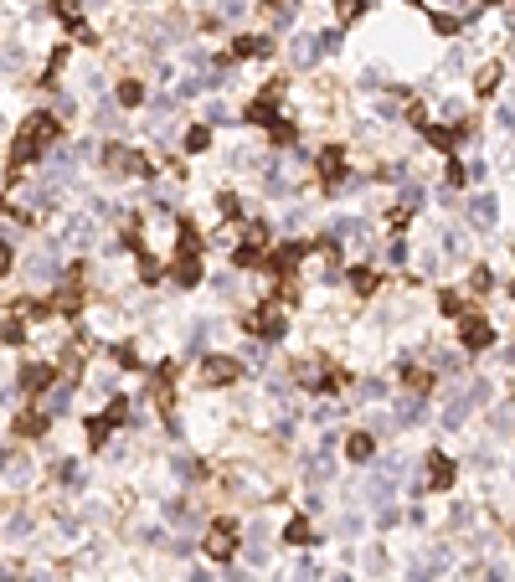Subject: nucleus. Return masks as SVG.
Wrapping results in <instances>:
<instances>
[{
    "label": "nucleus",
    "mask_w": 515,
    "mask_h": 582,
    "mask_svg": "<svg viewBox=\"0 0 515 582\" xmlns=\"http://www.w3.org/2000/svg\"><path fill=\"white\" fill-rule=\"evenodd\" d=\"M361 11H366V0H340V21H356Z\"/></svg>",
    "instance_id": "obj_18"
},
{
    "label": "nucleus",
    "mask_w": 515,
    "mask_h": 582,
    "mask_svg": "<svg viewBox=\"0 0 515 582\" xmlns=\"http://www.w3.org/2000/svg\"><path fill=\"white\" fill-rule=\"evenodd\" d=\"M495 217H500V206H495V196H479V201H474V222H484V227H489V222H495Z\"/></svg>",
    "instance_id": "obj_14"
},
{
    "label": "nucleus",
    "mask_w": 515,
    "mask_h": 582,
    "mask_svg": "<svg viewBox=\"0 0 515 582\" xmlns=\"http://www.w3.org/2000/svg\"><path fill=\"white\" fill-rule=\"evenodd\" d=\"M459 340H464L469 351H484L489 340H495V330H489V319H479V314H469V319H464V335H459Z\"/></svg>",
    "instance_id": "obj_5"
},
{
    "label": "nucleus",
    "mask_w": 515,
    "mask_h": 582,
    "mask_svg": "<svg viewBox=\"0 0 515 582\" xmlns=\"http://www.w3.org/2000/svg\"><path fill=\"white\" fill-rule=\"evenodd\" d=\"M500 78H505V73H500V62H495V68H484V73H479V93L489 98V93L500 88Z\"/></svg>",
    "instance_id": "obj_16"
},
{
    "label": "nucleus",
    "mask_w": 515,
    "mask_h": 582,
    "mask_svg": "<svg viewBox=\"0 0 515 582\" xmlns=\"http://www.w3.org/2000/svg\"><path fill=\"white\" fill-rule=\"evenodd\" d=\"M232 536H238V526H232V521H217V526H211V536H206V551L227 562V556L238 551V541H232Z\"/></svg>",
    "instance_id": "obj_4"
},
{
    "label": "nucleus",
    "mask_w": 515,
    "mask_h": 582,
    "mask_svg": "<svg viewBox=\"0 0 515 582\" xmlns=\"http://www.w3.org/2000/svg\"><path fill=\"white\" fill-rule=\"evenodd\" d=\"M319 181H325V186L346 181V155H340V149H325V155H319Z\"/></svg>",
    "instance_id": "obj_6"
},
{
    "label": "nucleus",
    "mask_w": 515,
    "mask_h": 582,
    "mask_svg": "<svg viewBox=\"0 0 515 582\" xmlns=\"http://www.w3.org/2000/svg\"><path fill=\"white\" fill-rule=\"evenodd\" d=\"M0 340H6V346H21V340H26V330H21V319H11V325H6V335H0Z\"/></svg>",
    "instance_id": "obj_19"
},
{
    "label": "nucleus",
    "mask_w": 515,
    "mask_h": 582,
    "mask_svg": "<svg viewBox=\"0 0 515 582\" xmlns=\"http://www.w3.org/2000/svg\"><path fill=\"white\" fill-rule=\"evenodd\" d=\"M428 139H433L438 149H454L464 139V129H448V124H428Z\"/></svg>",
    "instance_id": "obj_11"
},
{
    "label": "nucleus",
    "mask_w": 515,
    "mask_h": 582,
    "mask_svg": "<svg viewBox=\"0 0 515 582\" xmlns=\"http://www.w3.org/2000/svg\"><path fill=\"white\" fill-rule=\"evenodd\" d=\"M248 330H258L263 340H278L289 330V319H284V309L278 305H263V309H253V319H248Z\"/></svg>",
    "instance_id": "obj_3"
},
{
    "label": "nucleus",
    "mask_w": 515,
    "mask_h": 582,
    "mask_svg": "<svg viewBox=\"0 0 515 582\" xmlns=\"http://www.w3.org/2000/svg\"><path fill=\"white\" fill-rule=\"evenodd\" d=\"M428 485H433V490H448V485H454V459L428 454Z\"/></svg>",
    "instance_id": "obj_9"
},
{
    "label": "nucleus",
    "mask_w": 515,
    "mask_h": 582,
    "mask_svg": "<svg viewBox=\"0 0 515 582\" xmlns=\"http://www.w3.org/2000/svg\"><path fill=\"white\" fill-rule=\"evenodd\" d=\"M371 454H376L371 433H351V438H346V459H351V464H371Z\"/></svg>",
    "instance_id": "obj_10"
},
{
    "label": "nucleus",
    "mask_w": 515,
    "mask_h": 582,
    "mask_svg": "<svg viewBox=\"0 0 515 582\" xmlns=\"http://www.w3.org/2000/svg\"><path fill=\"white\" fill-rule=\"evenodd\" d=\"M52 376H57V371H52L47 361H31L26 371H21V386H26V392H47V386H52Z\"/></svg>",
    "instance_id": "obj_7"
},
{
    "label": "nucleus",
    "mask_w": 515,
    "mask_h": 582,
    "mask_svg": "<svg viewBox=\"0 0 515 582\" xmlns=\"http://www.w3.org/2000/svg\"><path fill=\"white\" fill-rule=\"evenodd\" d=\"M438 305H443V314H464V299H459V294H443Z\"/></svg>",
    "instance_id": "obj_20"
},
{
    "label": "nucleus",
    "mask_w": 515,
    "mask_h": 582,
    "mask_svg": "<svg viewBox=\"0 0 515 582\" xmlns=\"http://www.w3.org/2000/svg\"><path fill=\"white\" fill-rule=\"evenodd\" d=\"M243 376V361L232 356H201V386H232Z\"/></svg>",
    "instance_id": "obj_1"
},
{
    "label": "nucleus",
    "mask_w": 515,
    "mask_h": 582,
    "mask_svg": "<svg viewBox=\"0 0 515 582\" xmlns=\"http://www.w3.org/2000/svg\"><path fill=\"white\" fill-rule=\"evenodd\" d=\"M206 139H211L206 129H191V139H186V149H206Z\"/></svg>",
    "instance_id": "obj_22"
},
{
    "label": "nucleus",
    "mask_w": 515,
    "mask_h": 582,
    "mask_svg": "<svg viewBox=\"0 0 515 582\" xmlns=\"http://www.w3.org/2000/svg\"><path fill=\"white\" fill-rule=\"evenodd\" d=\"M304 243H284V248H273V258H268V263L278 268V273H289V268H299V263H304Z\"/></svg>",
    "instance_id": "obj_8"
},
{
    "label": "nucleus",
    "mask_w": 515,
    "mask_h": 582,
    "mask_svg": "<svg viewBox=\"0 0 515 582\" xmlns=\"http://www.w3.org/2000/svg\"><path fill=\"white\" fill-rule=\"evenodd\" d=\"M0 211H6V206H0Z\"/></svg>",
    "instance_id": "obj_25"
},
{
    "label": "nucleus",
    "mask_w": 515,
    "mask_h": 582,
    "mask_svg": "<svg viewBox=\"0 0 515 582\" xmlns=\"http://www.w3.org/2000/svg\"><path fill=\"white\" fill-rule=\"evenodd\" d=\"M284 541H289V546H309V541H314V531H309V521H299V515H294V521L284 526Z\"/></svg>",
    "instance_id": "obj_12"
},
{
    "label": "nucleus",
    "mask_w": 515,
    "mask_h": 582,
    "mask_svg": "<svg viewBox=\"0 0 515 582\" xmlns=\"http://www.w3.org/2000/svg\"><path fill=\"white\" fill-rule=\"evenodd\" d=\"M88 438H93V443H103V438H109V423L93 418V423H88Z\"/></svg>",
    "instance_id": "obj_21"
},
{
    "label": "nucleus",
    "mask_w": 515,
    "mask_h": 582,
    "mask_svg": "<svg viewBox=\"0 0 515 582\" xmlns=\"http://www.w3.org/2000/svg\"><path fill=\"white\" fill-rule=\"evenodd\" d=\"M41 428H47V418H41V413H21V418H16V433H26V438H36Z\"/></svg>",
    "instance_id": "obj_13"
},
{
    "label": "nucleus",
    "mask_w": 515,
    "mask_h": 582,
    "mask_svg": "<svg viewBox=\"0 0 515 582\" xmlns=\"http://www.w3.org/2000/svg\"><path fill=\"white\" fill-rule=\"evenodd\" d=\"M11 263H16V258H11V243L0 237V273H11Z\"/></svg>",
    "instance_id": "obj_24"
},
{
    "label": "nucleus",
    "mask_w": 515,
    "mask_h": 582,
    "mask_svg": "<svg viewBox=\"0 0 515 582\" xmlns=\"http://www.w3.org/2000/svg\"><path fill=\"white\" fill-rule=\"evenodd\" d=\"M351 289H356V294H376V273H371V268H356V273H351Z\"/></svg>",
    "instance_id": "obj_15"
},
{
    "label": "nucleus",
    "mask_w": 515,
    "mask_h": 582,
    "mask_svg": "<svg viewBox=\"0 0 515 582\" xmlns=\"http://www.w3.org/2000/svg\"><path fill=\"white\" fill-rule=\"evenodd\" d=\"M139 98H144L139 83H119V103H139Z\"/></svg>",
    "instance_id": "obj_17"
},
{
    "label": "nucleus",
    "mask_w": 515,
    "mask_h": 582,
    "mask_svg": "<svg viewBox=\"0 0 515 582\" xmlns=\"http://www.w3.org/2000/svg\"><path fill=\"white\" fill-rule=\"evenodd\" d=\"M124 418H129V402H114V407H109V418H103V423H124Z\"/></svg>",
    "instance_id": "obj_23"
},
{
    "label": "nucleus",
    "mask_w": 515,
    "mask_h": 582,
    "mask_svg": "<svg viewBox=\"0 0 515 582\" xmlns=\"http://www.w3.org/2000/svg\"><path fill=\"white\" fill-rule=\"evenodd\" d=\"M103 165H109L114 176H149V160L134 155V149H124V144H109V149H103Z\"/></svg>",
    "instance_id": "obj_2"
}]
</instances>
